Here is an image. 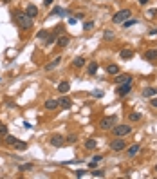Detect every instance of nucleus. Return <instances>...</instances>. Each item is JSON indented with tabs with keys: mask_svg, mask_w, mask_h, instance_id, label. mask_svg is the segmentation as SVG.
Masks as SVG:
<instances>
[{
	"mask_svg": "<svg viewBox=\"0 0 157 179\" xmlns=\"http://www.w3.org/2000/svg\"><path fill=\"white\" fill-rule=\"evenodd\" d=\"M116 85H123V83H132V76L130 74H116Z\"/></svg>",
	"mask_w": 157,
	"mask_h": 179,
	"instance_id": "1a4fd4ad",
	"label": "nucleus"
},
{
	"mask_svg": "<svg viewBox=\"0 0 157 179\" xmlns=\"http://www.w3.org/2000/svg\"><path fill=\"white\" fill-rule=\"evenodd\" d=\"M130 15H132L130 9H121V11H118L114 16H112V22H114V24H123L125 20L130 18Z\"/></svg>",
	"mask_w": 157,
	"mask_h": 179,
	"instance_id": "20e7f679",
	"label": "nucleus"
},
{
	"mask_svg": "<svg viewBox=\"0 0 157 179\" xmlns=\"http://www.w3.org/2000/svg\"><path fill=\"white\" fill-rule=\"evenodd\" d=\"M105 40H112V38H114V33H112V31H105Z\"/></svg>",
	"mask_w": 157,
	"mask_h": 179,
	"instance_id": "f704fd0d",
	"label": "nucleus"
},
{
	"mask_svg": "<svg viewBox=\"0 0 157 179\" xmlns=\"http://www.w3.org/2000/svg\"><path fill=\"white\" fill-rule=\"evenodd\" d=\"M54 2V0H43V6H51Z\"/></svg>",
	"mask_w": 157,
	"mask_h": 179,
	"instance_id": "a19ab883",
	"label": "nucleus"
},
{
	"mask_svg": "<svg viewBox=\"0 0 157 179\" xmlns=\"http://www.w3.org/2000/svg\"><path fill=\"white\" fill-rule=\"evenodd\" d=\"M118 125V116L112 114V116H105L99 120V128L101 130H112V127Z\"/></svg>",
	"mask_w": 157,
	"mask_h": 179,
	"instance_id": "f03ea898",
	"label": "nucleus"
},
{
	"mask_svg": "<svg viewBox=\"0 0 157 179\" xmlns=\"http://www.w3.org/2000/svg\"><path fill=\"white\" fill-rule=\"evenodd\" d=\"M141 118H143V114H141V112H132V114H128V120H130V121H134V123L141 121Z\"/></svg>",
	"mask_w": 157,
	"mask_h": 179,
	"instance_id": "393cba45",
	"label": "nucleus"
},
{
	"mask_svg": "<svg viewBox=\"0 0 157 179\" xmlns=\"http://www.w3.org/2000/svg\"><path fill=\"white\" fill-rule=\"evenodd\" d=\"M76 141H78V136H76V134H71V136L65 138V143H69V145H74Z\"/></svg>",
	"mask_w": 157,
	"mask_h": 179,
	"instance_id": "c756f323",
	"label": "nucleus"
},
{
	"mask_svg": "<svg viewBox=\"0 0 157 179\" xmlns=\"http://www.w3.org/2000/svg\"><path fill=\"white\" fill-rule=\"evenodd\" d=\"M76 22H78V18H76V16H69V24H71V26H74Z\"/></svg>",
	"mask_w": 157,
	"mask_h": 179,
	"instance_id": "58836bf2",
	"label": "nucleus"
},
{
	"mask_svg": "<svg viewBox=\"0 0 157 179\" xmlns=\"http://www.w3.org/2000/svg\"><path fill=\"white\" fill-rule=\"evenodd\" d=\"M136 24H137L136 18H128V20L123 22V27H132V26H136Z\"/></svg>",
	"mask_w": 157,
	"mask_h": 179,
	"instance_id": "7c9ffc66",
	"label": "nucleus"
},
{
	"mask_svg": "<svg viewBox=\"0 0 157 179\" xmlns=\"http://www.w3.org/2000/svg\"><path fill=\"white\" fill-rule=\"evenodd\" d=\"M107 73H108V74H112V76H116V74H119V65H116V63H112V65H108V67H107Z\"/></svg>",
	"mask_w": 157,
	"mask_h": 179,
	"instance_id": "5701e85b",
	"label": "nucleus"
},
{
	"mask_svg": "<svg viewBox=\"0 0 157 179\" xmlns=\"http://www.w3.org/2000/svg\"><path fill=\"white\" fill-rule=\"evenodd\" d=\"M4 138H6V143L11 145V147H15V148H16V147L20 145V141H22V139H18V138H15V136H9V134H6Z\"/></svg>",
	"mask_w": 157,
	"mask_h": 179,
	"instance_id": "ddd939ff",
	"label": "nucleus"
},
{
	"mask_svg": "<svg viewBox=\"0 0 157 179\" xmlns=\"http://www.w3.org/2000/svg\"><path fill=\"white\" fill-rule=\"evenodd\" d=\"M155 172H157V167H155Z\"/></svg>",
	"mask_w": 157,
	"mask_h": 179,
	"instance_id": "09e8293b",
	"label": "nucleus"
},
{
	"mask_svg": "<svg viewBox=\"0 0 157 179\" xmlns=\"http://www.w3.org/2000/svg\"><path fill=\"white\" fill-rule=\"evenodd\" d=\"M56 38H58V36H56L54 33H49V36L43 40V42H45V45H53V43H56Z\"/></svg>",
	"mask_w": 157,
	"mask_h": 179,
	"instance_id": "a878e982",
	"label": "nucleus"
},
{
	"mask_svg": "<svg viewBox=\"0 0 157 179\" xmlns=\"http://www.w3.org/2000/svg\"><path fill=\"white\" fill-rule=\"evenodd\" d=\"M119 56H121L123 60H130V58L134 56V51H132V49H121Z\"/></svg>",
	"mask_w": 157,
	"mask_h": 179,
	"instance_id": "b1692460",
	"label": "nucleus"
},
{
	"mask_svg": "<svg viewBox=\"0 0 157 179\" xmlns=\"http://www.w3.org/2000/svg\"><path fill=\"white\" fill-rule=\"evenodd\" d=\"M63 29H65V26H63V24H58V26H54V31H53V33L58 36V34H61V33H63Z\"/></svg>",
	"mask_w": 157,
	"mask_h": 179,
	"instance_id": "473e14b6",
	"label": "nucleus"
},
{
	"mask_svg": "<svg viewBox=\"0 0 157 179\" xmlns=\"http://www.w3.org/2000/svg\"><path fill=\"white\" fill-rule=\"evenodd\" d=\"M4 2H6V4H7V2H11V0H4Z\"/></svg>",
	"mask_w": 157,
	"mask_h": 179,
	"instance_id": "de8ad7c7",
	"label": "nucleus"
},
{
	"mask_svg": "<svg viewBox=\"0 0 157 179\" xmlns=\"http://www.w3.org/2000/svg\"><path fill=\"white\" fill-rule=\"evenodd\" d=\"M26 13H27V16L36 18V16H38V7H36L34 4H29V6H27V9H26Z\"/></svg>",
	"mask_w": 157,
	"mask_h": 179,
	"instance_id": "dca6fc26",
	"label": "nucleus"
},
{
	"mask_svg": "<svg viewBox=\"0 0 157 179\" xmlns=\"http://www.w3.org/2000/svg\"><path fill=\"white\" fill-rule=\"evenodd\" d=\"M101 159H103V156H101V154H96V156H94V158H92V161H98V163H99Z\"/></svg>",
	"mask_w": 157,
	"mask_h": 179,
	"instance_id": "4c0bfd02",
	"label": "nucleus"
},
{
	"mask_svg": "<svg viewBox=\"0 0 157 179\" xmlns=\"http://www.w3.org/2000/svg\"><path fill=\"white\" fill-rule=\"evenodd\" d=\"M150 34L153 36V34H157V29H150Z\"/></svg>",
	"mask_w": 157,
	"mask_h": 179,
	"instance_id": "49530a36",
	"label": "nucleus"
},
{
	"mask_svg": "<svg viewBox=\"0 0 157 179\" xmlns=\"http://www.w3.org/2000/svg\"><path fill=\"white\" fill-rule=\"evenodd\" d=\"M49 36V31L47 29H40L38 33H36V38H40V40H45Z\"/></svg>",
	"mask_w": 157,
	"mask_h": 179,
	"instance_id": "cd10ccee",
	"label": "nucleus"
},
{
	"mask_svg": "<svg viewBox=\"0 0 157 179\" xmlns=\"http://www.w3.org/2000/svg\"><path fill=\"white\" fill-rule=\"evenodd\" d=\"M69 89H71V83L69 81H60L58 83V91L61 94H67V92H69Z\"/></svg>",
	"mask_w": 157,
	"mask_h": 179,
	"instance_id": "6ab92c4d",
	"label": "nucleus"
},
{
	"mask_svg": "<svg viewBox=\"0 0 157 179\" xmlns=\"http://www.w3.org/2000/svg\"><path fill=\"white\" fill-rule=\"evenodd\" d=\"M83 147H85V148H87V150H94V148H96V147H98V141H96V139H92V138H91V139H87V141H85V143H83Z\"/></svg>",
	"mask_w": 157,
	"mask_h": 179,
	"instance_id": "4be33fe9",
	"label": "nucleus"
},
{
	"mask_svg": "<svg viewBox=\"0 0 157 179\" xmlns=\"http://www.w3.org/2000/svg\"><path fill=\"white\" fill-rule=\"evenodd\" d=\"M92 29H94V22H92V20H88V22H85V24H83V31H85V33L92 31Z\"/></svg>",
	"mask_w": 157,
	"mask_h": 179,
	"instance_id": "c85d7f7f",
	"label": "nucleus"
},
{
	"mask_svg": "<svg viewBox=\"0 0 157 179\" xmlns=\"http://www.w3.org/2000/svg\"><path fill=\"white\" fill-rule=\"evenodd\" d=\"M13 18H15V22L18 24V27H20L22 31H29V29L33 27V18L27 16L26 11H15V13H13Z\"/></svg>",
	"mask_w": 157,
	"mask_h": 179,
	"instance_id": "f257e3e1",
	"label": "nucleus"
},
{
	"mask_svg": "<svg viewBox=\"0 0 157 179\" xmlns=\"http://www.w3.org/2000/svg\"><path fill=\"white\" fill-rule=\"evenodd\" d=\"M49 143H51L53 147H56V148H60V147H63V145H65V138L61 136V134H54V136H51V139H49Z\"/></svg>",
	"mask_w": 157,
	"mask_h": 179,
	"instance_id": "423d86ee",
	"label": "nucleus"
},
{
	"mask_svg": "<svg viewBox=\"0 0 157 179\" xmlns=\"http://www.w3.org/2000/svg\"><path fill=\"white\" fill-rule=\"evenodd\" d=\"M139 150H141V145H139V143H136V145H132V147H130V148L126 150V154H128V158H134V156H136V154L139 152Z\"/></svg>",
	"mask_w": 157,
	"mask_h": 179,
	"instance_id": "aec40b11",
	"label": "nucleus"
},
{
	"mask_svg": "<svg viewBox=\"0 0 157 179\" xmlns=\"http://www.w3.org/2000/svg\"><path fill=\"white\" fill-rule=\"evenodd\" d=\"M143 58L148 60V62H155V60H157V49H150V51H146Z\"/></svg>",
	"mask_w": 157,
	"mask_h": 179,
	"instance_id": "f3484780",
	"label": "nucleus"
},
{
	"mask_svg": "<svg viewBox=\"0 0 157 179\" xmlns=\"http://www.w3.org/2000/svg\"><path fill=\"white\" fill-rule=\"evenodd\" d=\"M71 11H65L63 7H60V6H56V7H53V11H51V15H58V16H65V15H69Z\"/></svg>",
	"mask_w": 157,
	"mask_h": 179,
	"instance_id": "412c9836",
	"label": "nucleus"
},
{
	"mask_svg": "<svg viewBox=\"0 0 157 179\" xmlns=\"http://www.w3.org/2000/svg\"><path fill=\"white\" fill-rule=\"evenodd\" d=\"M148 13H150V15H152V16H155V15H157V9H150V11H148Z\"/></svg>",
	"mask_w": 157,
	"mask_h": 179,
	"instance_id": "a18cd8bd",
	"label": "nucleus"
},
{
	"mask_svg": "<svg viewBox=\"0 0 157 179\" xmlns=\"http://www.w3.org/2000/svg\"><path fill=\"white\" fill-rule=\"evenodd\" d=\"M110 148H112V150H116V152H121V150L126 148V141H125L123 138H116V139H112Z\"/></svg>",
	"mask_w": 157,
	"mask_h": 179,
	"instance_id": "39448f33",
	"label": "nucleus"
},
{
	"mask_svg": "<svg viewBox=\"0 0 157 179\" xmlns=\"http://www.w3.org/2000/svg\"><path fill=\"white\" fill-rule=\"evenodd\" d=\"M94 96H98V98L103 96V91H94Z\"/></svg>",
	"mask_w": 157,
	"mask_h": 179,
	"instance_id": "c03bdc74",
	"label": "nucleus"
},
{
	"mask_svg": "<svg viewBox=\"0 0 157 179\" xmlns=\"http://www.w3.org/2000/svg\"><path fill=\"white\" fill-rule=\"evenodd\" d=\"M155 94H157V89H153V87H145L143 89V98H152Z\"/></svg>",
	"mask_w": 157,
	"mask_h": 179,
	"instance_id": "a211bd4d",
	"label": "nucleus"
},
{
	"mask_svg": "<svg viewBox=\"0 0 157 179\" xmlns=\"http://www.w3.org/2000/svg\"><path fill=\"white\" fill-rule=\"evenodd\" d=\"M61 63V56H56L53 62H49L47 65H43V71H45V73H51V71H54L56 69V67Z\"/></svg>",
	"mask_w": 157,
	"mask_h": 179,
	"instance_id": "0eeeda50",
	"label": "nucleus"
},
{
	"mask_svg": "<svg viewBox=\"0 0 157 179\" xmlns=\"http://www.w3.org/2000/svg\"><path fill=\"white\" fill-rule=\"evenodd\" d=\"M60 105H58V100H54V98H49L45 103H43V109L45 110H54V109H58Z\"/></svg>",
	"mask_w": 157,
	"mask_h": 179,
	"instance_id": "9b49d317",
	"label": "nucleus"
},
{
	"mask_svg": "<svg viewBox=\"0 0 157 179\" xmlns=\"http://www.w3.org/2000/svg\"><path fill=\"white\" fill-rule=\"evenodd\" d=\"M96 165H98V161H91V163H88V167H91V168H96Z\"/></svg>",
	"mask_w": 157,
	"mask_h": 179,
	"instance_id": "79ce46f5",
	"label": "nucleus"
},
{
	"mask_svg": "<svg viewBox=\"0 0 157 179\" xmlns=\"http://www.w3.org/2000/svg\"><path fill=\"white\" fill-rule=\"evenodd\" d=\"M92 177H105V170H101V168H94V170H92Z\"/></svg>",
	"mask_w": 157,
	"mask_h": 179,
	"instance_id": "2f4dec72",
	"label": "nucleus"
},
{
	"mask_svg": "<svg viewBox=\"0 0 157 179\" xmlns=\"http://www.w3.org/2000/svg\"><path fill=\"white\" fill-rule=\"evenodd\" d=\"M6 134H7V127L4 123H0V136H6Z\"/></svg>",
	"mask_w": 157,
	"mask_h": 179,
	"instance_id": "72a5a7b5",
	"label": "nucleus"
},
{
	"mask_svg": "<svg viewBox=\"0 0 157 179\" xmlns=\"http://www.w3.org/2000/svg\"><path fill=\"white\" fill-rule=\"evenodd\" d=\"M87 174V170H76V177H83Z\"/></svg>",
	"mask_w": 157,
	"mask_h": 179,
	"instance_id": "e433bc0d",
	"label": "nucleus"
},
{
	"mask_svg": "<svg viewBox=\"0 0 157 179\" xmlns=\"http://www.w3.org/2000/svg\"><path fill=\"white\" fill-rule=\"evenodd\" d=\"M87 73L91 74V76H94V74L98 73V62H96V60L88 62V65H87Z\"/></svg>",
	"mask_w": 157,
	"mask_h": 179,
	"instance_id": "4468645a",
	"label": "nucleus"
},
{
	"mask_svg": "<svg viewBox=\"0 0 157 179\" xmlns=\"http://www.w3.org/2000/svg\"><path fill=\"white\" fill-rule=\"evenodd\" d=\"M16 148H18V150H26V148H27V143H26V141H20V145H18Z\"/></svg>",
	"mask_w": 157,
	"mask_h": 179,
	"instance_id": "c9c22d12",
	"label": "nucleus"
},
{
	"mask_svg": "<svg viewBox=\"0 0 157 179\" xmlns=\"http://www.w3.org/2000/svg\"><path fill=\"white\" fill-rule=\"evenodd\" d=\"M58 105L61 107V109H71L72 107V101H71V98L69 96H61V98H58Z\"/></svg>",
	"mask_w": 157,
	"mask_h": 179,
	"instance_id": "9d476101",
	"label": "nucleus"
},
{
	"mask_svg": "<svg viewBox=\"0 0 157 179\" xmlns=\"http://www.w3.org/2000/svg\"><path fill=\"white\" fill-rule=\"evenodd\" d=\"M72 67L74 69H81V67H85V56H76L72 60Z\"/></svg>",
	"mask_w": 157,
	"mask_h": 179,
	"instance_id": "2eb2a0df",
	"label": "nucleus"
},
{
	"mask_svg": "<svg viewBox=\"0 0 157 179\" xmlns=\"http://www.w3.org/2000/svg\"><path fill=\"white\" fill-rule=\"evenodd\" d=\"M33 167H34L33 163H22V165L18 167V170H20V172H27V170H33Z\"/></svg>",
	"mask_w": 157,
	"mask_h": 179,
	"instance_id": "bb28decb",
	"label": "nucleus"
},
{
	"mask_svg": "<svg viewBox=\"0 0 157 179\" xmlns=\"http://www.w3.org/2000/svg\"><path fill=\"white\" fill-rule=\"evenodd\" d=\"M137 2H139V4H141V6H146V4H148V2H150V0H137Z\"/></svg>",
	"mask_w": 157,
	"mask_h": 179,
	"instance_id": "37998d69",
	"label": "nucleus"
},
{
	"mask_svg": "<svg viewBox=\"0 0 157 179\" xmlns=\"http://www.w3.org/2000/svg\"><path fill=\"white\" fill-rule=\"evenodd\" d=\"M130 91H132V83H123V85H118L116 94H118V96H126Z\"/></svg>",
	"mask_w": 157,
	"mask_h": 179,
	"instance_id": "6e6552de",
	"label": "nucleus"
},
{
	"mask_svg": "<svg viewBox=\"0 0 157 179\" xmlns=\"http://www.w3.org/2000/svg\"><path fill=\"white\" fill-rule=\"evenodd\" d=\"M112 130H114V134H116V138H125V136H128V134L132 132V127L130 125H114L112 127Z\"/></svg>",
	"mask_w": 157,
	"mask_h": 179,
	"instance_id": "7ed1b4c3",
	"label": "nucleus"
},
{
	"mask_svg": "<svg viewBox=\"0 0 157 179\" xmlns=\"http://www.w3.org/2000/svg\"><path fill=\"white\" fill-rule=\"evenodd\" d=\"M69 42H71V38L67 36V34H63V36H58L56 38V45L58 47H67V45H69Z\"/></svg>",
	"mask_w": 157,
	"mask_h": 179,
	"instance_id": "f8f14e48",
	"label": "nucleus"
},
{
	"mask_svg": "<svg viewBox=\"0 0 157 179\" xmlns=\"http://www.w3.org/2000/svg\"><path fill=\"white\" fill-rule=\"evenodd\" d=\"M150 103H152V107L157 109V98H155V96H152V101H150Z\"/></svg>",
	"mask_w": 157,
	"mask_h": 179,
	"instance_id": "ea45409f",
	"label": "nucleus"
}]
</instances>
